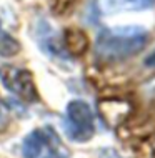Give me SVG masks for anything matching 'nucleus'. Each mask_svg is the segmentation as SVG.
<instances>
[{"label": "nucleus", "mask_w": 155, "mask_h": 158, "mask_svg": "<svg viewBox=\"0 0 155 158\" xmlns=\"http://www.w3.org/2000/svg\"><path fill=\"white\" fill-rule=\"evenodd\" d=\"M149 32L140 25L103 28L95 38V57L103 63H115L137 55L147 47Z\"/></svg>", "instance_id": "f257e3e1"}, {"label": "nucleus", "mask_w": 155, "mask_h": 158, "mask_svg": "<svg viewBox=\"0 0 155 158\" xmlns=\"http://www.w3.org/2000/svg\"><path fill=\"white\" fill-rule=\"evenodd\" d=\"M65 133L74 142H88L95 133V117L90 105L84 100L68 102L63 118Z\"/></svg>", "instance_id": "f03ea898"}, {"label": "nucleus", "mask_w": 155, "mask_h": 158, "mask_svg": "<svg viewBox=\"0 0 155 158\" xmlns=\"http://www.w3.org/2000/svg\"><path fill=\"white\" fill-rule=\"evenodd\" d=\"M0 80L3 87L25 102H37L38 93L33 83L32 72L20 67H12L7 63H0Z\"/></svg>", "instance_id": "7ed1b4c3"}, {"label": "nucleus", "mask_w": 155, "mask_h": 158, "mask_svg": "<svg viewBox=\"0 0 155 158\" xmlns=\"http://www.w3.org/2000/svg\"><path fill=\"white\" fill-rule=\"evenodd\" d=\"M35 40L38 47H40L42 53L49 55L50 58H57V60H63V58L70 57L67 53L65 47H63L62 37L57 35V32L50 27V23L47 20H40L37 23V30H35Z\"/></svg>", "instance_id": "20e7f679"}, {"label": "nucleus", "mask_w": 155, "mask_h": 158, "mask_svg": "<svg viewBox=\"0 0 155 158\" xmlns=\"http://www.w3.org/2000/svg\"><path fill=\"white\" fill-rule=\"evenodd\" d=\"M52 128H35L22 140V158H40L44 155L50 138Z\"/></svg>", "instance_id": "39448f33"}, {"label": "nucleus", "mask_w": 155, "mask_h": 158, "mask_svg": "<svg viewBox=\"0 0 155 158\" xmlns=\"http://www.w3.org/2000/svg\"><path fill=\"white\" fill-rule=\"evenodd\" d=\"M97 7L102 14L114 15L122 12H139L155 7V0H98Z\"/></svg>", "instance_id": "423d86ee"}, {"label": "nucleus", "mask_w": 155, "mask_h": 158, "mask_svg": "<svg viewBox=\"0 0 155 158\" xmlns=\"http://www.w3.org/2000/svg\"><path fill=\"white\" fill-rule=\"evenodd\" d=\"M62 42L65 47L67 53L70 55H80L87 50L88 47V38L87 33L82 32L80 28H67L62 35Z\"/></svg>", "instance_id": "0eeeda50"}, {"label": "nucleus", "mask_w": 155, "mask_h": 158, "mask_svg": "<svg viewBox=\"0 0 155 158\" xmlns=\"http://www.w3.org/2000/svg\"><path fill=\"white\" fill-rule=\"evenodd\" d=\"M42 158H68V152L63 148L62 142H60L58 135L54 130H50V138L49 145L45 148V153L42 155Z\"/></svg>", "instance_id": "6e6552de"}, {"label": "nucleus", "mask_w": 155, "mask_h": 158, "mask_svg": "<svg viewBox=\"0 0 155 158\" xmlns=\"http://www.w3.org/2000/svg\"><path fill=\"white\" fill-rule=\"evenodd\" d=\"M19 52H20L19 40H15L8 32L2 30V33H0V57L8 58V57L17 55Z\"/></svg>", "instance_id": "1a4fd4ad"}, {"label": "nucleus", "mask_w": 155, "mask_h": 158, "mask_svg": "<svg viewBox=\"0 0 155 158\" xmlns=\"http://www.w3.org/2000/svg\"><path fill=\"white\" fill-rule=\"evenodd\" d=\"M144 65L149 67V68H155V50H153V52H150L147 57H145Z\"/></svg>", "instance_id": "9d476101"}, {"label": "nucleus", "mask_w": 155, "mask_h": 158, "mask_svg": "<svg viewBox=\"0 0 155 158\" xmlns=\"http://www.w3.org/2000/svg\"><path fill=\"white\" fill-rule=\"evenodd\" d=\"M5 125V105H2L0 102V128Z\"/></svg>", "instance_id": "9b49d317"}, {"label": "nucleus", "mask_w": 155, "mask_h": 158, "mask_svg": "<svg viewBox=\"0 0 155 158\" xmlns=\"http://www.w3.org/2000/svg\"><path fill=\"white\" fill-rule=\"evenodd\" d=\"M0 33H2V22H0Z\"/></svg>", "instance_id": "f8f14e48"}]
</instances>
